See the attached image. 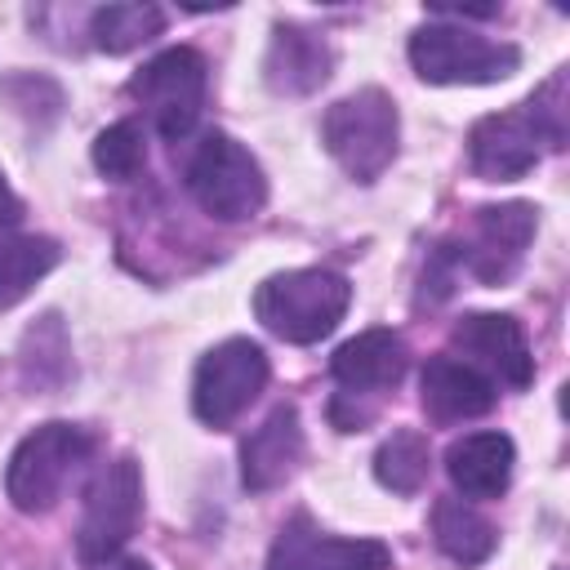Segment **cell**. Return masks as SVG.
Segmentation results:
<instances>
[{
  "instance_id": "obj_2",
  "label": "cell",
  "mask_w": 570,
  "mask_h": 570,
  "mask_svg": "<svg viewBox=\"0 0 570 570\" xmlns=\"http://www.w3.org/2000/svg\"><path fill=\"white\" fill-rule=\"evenodd\" d=\"M396 134H401V120H396V102L383 94V89H356L347 98H338L325 120H321V138H325V151L356 178V183H374L392 156H396Z\"/></svg>"
},
{
  "instance_id": "obj_13",
  "label": "cell",
  "mask_w": 570,
  "mask_h": 570,
  "mask_svg": "<svg viewBox=\"0 0 570 570\" xmlns=\"http://www.w3.org/2000/svg\"><path fill=\"white\" fill-rule=\"evenodd\" d=\"M303 459V423L294 405H276L240 445V481L245 490L281 485Z\"/></svg>"
},
{
  "instance_id": "obj_17",
  "label": "cell",
  "mask_w": 570,
  "mask_h": 570,
  "mask_svg": "<svg viewBox=\"0 0 570 570\" xmlns=\"http://www.w3.org/2000/svg\"><path fill=\"white\" fill-rule=\"evenodd\" d=\"M512 441L503 432H472L445 450V472L463 499H499L512 481Z\"/></svg>"
},
{
  "instance_id": "obj_10",
  "label": "cell",
  "mask_w": 570,
  "mask_h": 570,
  "mask_svg": "<svg viewBox=\"0 0 570 570\" xmlns=\"http://www.w3.org/2000/svg\"><path fill=\"white\" fill-rule=\"evenodd\" d=\"M543 147H548V138H543V129L534 125L530 107L494 111V116L476 120L472 134H468L472 169H476L485 183L521 178L525 169H534V160L543 156Z\"/></svg>"
},
{
  "instance_id": "obj_7",
  "label": "cell",
  "mask_w": 570,
  "mask_h": 570,
  "mask_svg": "<svg viewBox=\"0 0 570 570\" xmlns=\"http://www.w3.org/2000/svg\"><path fill=\"white\" fill-rule=\"evenodd\" d=\"M267 383V352L249 338H227L209 347L196 365L191 383V410L209 428H227Z\"/></svg>"
},
{
  "instance_id": "obj_8",
  "label": "cell",
  "mask_w": 570,
  "mask_h": 570,
  "mask_svg": "<svg viewBox=\"0 0 570 570\" xmlns=\"http://www.w3.org/2000/svg\"><path fill=\"white\" fill-rule=\"evenodd\" d=\"M129 94L147 107L151 125L169 142H178L183 134H191V125L205 107V58L187 45L165 49L129 80Z\"/></svg>"
},
{
  "instance_id": "obj_22",
  "label": "cell",
  "mask_w": 570,
  "mask_h": 570,
  "mask_svg": "<svg viewBox=\"0 0 570 570\" xmlns=\"http://www.w3.org/2000/svg\"><path fill=\"white\" fill-rule=\"evenodd\" d=\"M142 160H147V142L134 120H116L94 138V165L102 178H134Z\"/></svg>"
},
{
  "instance_id": "obj_12",
  "label": "cell",
  "mask_w": 570,
  "mask_h": 570,
  "mask_svg": "<svg viewBox=\"0 0 570 570\" xmlns=\"http://www.w3.org/2000/svg\"><path fill=\"white\" fill-rule=\"evenodd\" d=\"M534 205H525V200H508V205H485V209H476V218H472V240L463 245V263L481 276V281H503L517 263H521V254H525V245H530V236H534Z\"/></svg>"
},
{
  "instance_id": "obj_23",
  "label": "cell",
  "mask_w": 570,
  "mask_h": 570,
  "mask_svg": "<svg viewBox=\"0 0 570 570\" xmlns=\"http://www.w3.org/2000/svg\"><path fill=\"white\" fill-rule=\"evenodd\" d=\"M22 218V200L13 196V187L4 183V174H0V227H13Z\"/></svg>"
},
{
  "instance_id": "obj_20",
  "label": "cell",
  "mask_w": 570,
  "mask_h": 570,
  "mask_svg": "<svg viewBox=\"0 0 570 570\" xmlns=\"http://www.w3.org/2000/svg\"><path fill=\"white\" fill-rule=\"evenodd\" d=\"M160 27H165V13L156 4H102L89 18V36L102 53H129L151 36H160Z\"/></svg>"
},
{
  "instance_id": "obj_9",
  "label": "cell",
  "mask_w": 570,
  "mask_h": 570,
  "mask_svg": "<svg viewBox=\"0 0 570 570\" xmlns=\"http://www.w3.org/2000/svg\"><path fill=\"white\" fill-rule=\"evenodd\" d=\"M267 570H392V548L379 539L321 534L316 521L298 512L276 534Z\"/></svg>"
},
{
  "instance_id": "obj_11",
  "label": "cell",
  "mask_w": 570,
  "mask_h": 570,
  "mask_svg": "<svg viewBox=\"0 0 570 570\" xmlns=\"http://www.w3.org/2000/svg\"><path fill=\"white\" fill-rule=\"evenodd\" d=\"M450 343L463 356H472L476 365H485L490 374H499L508 387H530V379H534V356H530L525 330L503 312H468L454 325Z\"/></svg>"
},
{
  "instance_id": "obj_14",
  "label": "cell",
  "mask_w": 570,
  "mask_h": 570,
  "mask_svg": "<svg viewBox=\"0 0 570 570\" xmlns=\"http://www.w3.org/2000/svg\"><path fill=\"white\" fill-rule=\"evenodd\" d=\"M343 396H374L383 387H396L405 374V343L392 330H365L347 338L330 361Z\"/></svg>"
},
{
  "instance_id": "obj_18",
  "label": "cell",
  "mask_w": 570,
  "mask_h": 570,
  "mask_svg": "<svg viewBox=\"0 0 570 570\" xmlns=\"http://www.w3.org/2000/svg\"><path fill=\"white\" fill-rule=\"evenodd\" d=\"M432 534H436V548L454 566H481L494 552V543H499L494 525L472 503H463V499H436V508H432Z\"/></svg>"
},
{
  "instance_id": "obj_3",
  "label": "cell",
  "mask_w": 570,
  "mask_h": 570,
  "mask_svg": "<svg viewBox=\"0 0 570 570\" xmlns=\"http://www.w3.org/2000/svg\"><path fill=\"white\" fill-rule=\"evenodd\" d=\"M410 62L428 85H494L521 67V49L454 22H428L410 36Z\"/></svg>"
},
{
  "instance_id": "obj_1",
  "label": "cell",
  "mask_w": 570,
  "mask_h": 570,
  "mask_svg": "<svg viewBox=\"0 0 570 570\" xmlns=\"http://www.w3.org/2000/svg\"><path fill=\"white\" fill-rule=\"evenodd\" d=\"M352 303V285L325 267L276 272L254 294V316L285 343H316L325 338Z\"/></svg>"
},
{
  "instance_id": "obj_4",
  "label": "cell",
  "mask_w": 570,
  "mask_h": 570,
  "mask_svg": "<svg viewBox=\"0 0 570 570\" xmlns=\"http://www.w3.org/2000/svg\"><path fill=\"white\" fill-rule=\"evenodd\" d=\"M187 187L205 214L218 223H240L254 218L267 200V178L258 160L232 138V134H205L187 165Z\"/></svg>"
},
{
  "instance_id": "obj_21",
  "label": "cell",
  "mask_w": 570,
  "mask_h": 570,
  "mask_svg": "<svg viewBox=\"0 0 570 570\" xmlns=\"http://www.w3.org/2000/svg\"><path fill=\"white\" fill-rule=\"evenodd\" d=\"M428 468H432V450H428V436L414 428L392 432L374 454V476L396 494H414L428 481Z\"/></svg>"
},
{
  "instance_id": "obj_24",
  "label": "cell",
  "mask_w": 570,
  "mask_h": 570,
  "mask_svg": "<svg viewBox=\"0 0 570 570\" xmlns=\"http://www.w3.org/2000/svg\"><path fill=\"white\" fill-rule=\"evenodd\" d=\"M120 570H151V566H147V561H125Z\"/></svg>"
},
{
  "instance_id": "obj_16",
  "label": "cell",
  "mask_w": 570,
  "mask_h": 570,
  "mask_svg": "<svg viewBox=\"0 0 570 570\" xmlns=\"http://www.w3.org/2000/svg\"><path fill=\"white\" fill-rule=\"evenodd\" d=\"M330 45L307 31V27H276L272 31V45H267V58H263V76L276 94H312L330 80Z\"/></svg>"
},
{
  "instance_id": "obj_5",
  "label": "cell",
  "mask_w": 570,
  "mask_h": 570,
  "mask_svg": "<svg viewBox=\"0 0 570 570\" xmlns=\"http://www.w3.org/2000/svg\"><path fill=\"white\" fill-rule=\"evenodd\" d=\"M89 454V436L71 423H40L36 432H27L9 459L4 472V490L13 499L18 512H45L53 508L62 481L71 476V468Z\"/></svg>"
},
{
  "instance_id": "obj_6",
  "label": "cell",
  "mask_w": 570,
  "mask_h": 570,
  "mask_svg": "<svg viewBox=\"0 0 570 570\" xmlns=\"http://www.w3.org/2000/svg\"><path fill=\"white\" fill-rule=\"evenodd\" d=\"M138 517H142V472H138V459L120 454L116 463H107L89 494H85V517H80V557L89 566L116 557L129 534L138 530Z\"/></svg>"
},
{
  "instance_id": "obj_15",
  "label": "cell",
  "mask_w": 570,
  "mask_h": 570,
  "mask_svg": "<svg viewBox=\"0 0 570 570\" xmlns=\"http://www.w3.org/2000/svg\"><path fill=\"white\" fill-rule=\"evenodd\" d=\"M494 401H499V387L476 365L454 361V356H432L423 365V410L436 423L476 419V414L494 410Z\"/></svg>"
},
{
  "instance_id": "obj_19",
  "label": "cell",
  "mask_w": 570,
  "mask_h": 570,
  "mask_svg": "<svg viewBox=\"0 0 570 570\" xmlns=\"http://www.w3.org/2000/svg\"><path fill=\"white\" fill-rule=\"evenodd\" d=\"M62 249L49 236H0V307H13L31 294L40 276L58 267Z\"/></svg>"
}]
</instances>
